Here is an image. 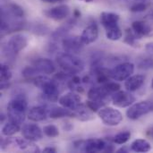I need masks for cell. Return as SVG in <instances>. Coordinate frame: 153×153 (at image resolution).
I'll use <instances>...</instances> for the list:
<instances>
[{"label": "cell", "instance_id": "cell-13", "mask_svg": "<svg viewBox=\"0 0 153 153\" xmlns=\"http://www.w3.org/2000/svg\"><path fill=\"white\" fill-rule=\"evenodd\" d=\"M58 103L62 107H65L71 110H74L82 103V99L77 94V92L70 91L61 96L58 100Z\"/></svg>", "mask_w": 153, "mask_h": 153}, {"label": "cell", "instance_id": "cell-12", "mask_svg": "<svg viewBox=\"0 0 153 153\" xmlns=\"http://www.w3.org/2000/svg\"><path fill=\"white\" fill-rule=\"evenodd\" d=\"M45 15L54 21H62L67 18L70 14V7L67 4H60L44 12Z\"/></svg>", "mask_w": 153, "mask_h": 153}, {"label": "cell", "instance_id": "cell-9", "mask_svg": "<svg viewBox=\"0 0 153 153\" xmlns=\"http://www.w3.org/2000/svg\"><path fill=\"white\" fill-rule=\"evenodd\" d=\"M84 44L79 36H65L62 39V47L65 52L69 54H78L82 51Z\"/></svg>", "mask_w": 153, "mask_h": 153}, {"label": "cell", "instance_id": "cell-25", "mask_svg": "<svg viewBox=\"0 0 153 153\" xmlns=\"http://www.w3.org/2000/svg\"><path fill=\"white\" fill-rule=\"evenodd\" d=\"M74 20H71L69 22H67L66 23L63 24L62 26H60L58 29H56L53 34H52V37L54 39H59V38H65L66 36V34L71 30V29L74 27Z\"/></svg>", "mask_w": 153, "mask_h": 153}, {"label": "cell", "instance_id": "cell-37", "mask_svg": "<svg viewBox=\"0 0 153 153\" xmlns=\"http://www.w3.org/2000/svg\"><path fill=\"white\" fill-rule=\"evenodd\" d=\"M145 50L149 53H152L153 54V41L149 42L145 45Z\"/></svg>", "mask_w": 153, "mask_h": 153}, {"label": "cell", "instance_id": "cell-1", "mask_svg": "<svg viewBox=\"0 0 153 153\" xmlns=\"http://www.w3.org/2000/svg\"><path fill=\"white\" fill-rule=\"evenodd\" d=\"M28 103L23 94H17L7 105V117L10 122L21 126L25 118Z\"/></svg>", "mask_w": 153, "mask_h": 153}, {"label": "cell", "instance_id": "cell-19", "mask_svg": "<svg viewBox=\"0 0 153 153\" xmlns=\"http://www.w3.org/2000/svg\"><path fill=\"white\" fill-rule=\"evenodd\" d=\"M119 19V15L115 13L102 12L100 13V22L106 30L117 26Z\"/></svg>", "mask_w": 153, "mask_h": 153}, {"label": "cell", "instance_id": "cell-45", "mask_svg": "<svg viewBox=\"0 0 153 153\" xmlns=\"http://www.w3.org/2000/svg\"><path fill=\"white\" fill-rule=\"evenodd\" d=\"M80 1H82V2H85V3H91L94 0H80Z\"/></svg>", "mask_w": 153, "mask_h": 153}, {"label": "cell", "instance_id": "cell-11", "mask_svg": "<svg viewBox=\"0 0 153 153\" xmlns=\"http://www.w3.org/2000/svg\"><path fill=\"white\" fill-rule=\"evenodd\" d=\"M22 136L31 142H37L43 137V129H41L36 124H25L22 127Z\"/></svg>", "mask_w": 153, "mask_h": 153}, {"label": "cell", "instance_id": "cell-41", "mask_svg": "<svg viewBox=\"0 0 153 153\" xmlns=\"http://www.w3.org/2000/svg\"><path fill=\"white\" fill-rule=\"evenodd\" d=\"M129 151H128V149L126 148V147H122V148H120L119 150H117V152H118V153H120V152H128Z\"/></svg>", "mask_w": 153, "mask_h": 153}, {"label": "cell", "instance_id": "cell-10", "mask_svg": "<svg viewBox=\"0 0 153 153\" xmlns=\"http://www.w3.org/2000/svg\"><path fill=\"white\" fill-rule=\"evenodd\" d=\"M135 97L128 91H118L115 92L111 97L113 105L118 108L130 107L134 104V102H135Z\"/></svg>", "mask_w": 153, "mask_h": 153}, {"label": "cell", "instance_id": "cell-15", "mask_svg": "<svg viewBox=\"0 0 153 153\" xmlns=\"http://www.w3.org/2000/svg\"><path fill=\"white\" fill-rule=\"evenodd\" d=\"M81 39L84 45H90L95 42L99 37V27L96 23H91L82 32Z\"/></svg>", "mask_w": 153, "mask_h": 153}, {"label": "cell", "instance_id": "cell-18", "mask_svg": "<svg viewBox=\"0 0 153 153\" xmlns=\"http://www.w3.org/2000/svg\"><path fill=\"white\" fill-rule=\"evenodd\" d=\"M74 111V117L80 121H91L94 118V112L87 106V104L81 103Z\"/></svg>", "mask_w": 153, "mask_h": 153}, {"label": "cell", "instance_id": "cell-44", "mask_svg": "<svg viewBox=\"0 0 153 153\" xmlns=\"http://www.w3.org/2000/svg\"><path fill=\"white\" fill-rule=\"evenodd\" d=\"M4 118H5L4 115V114H2V115H1V123H2V122H4Z\"/></svg>", "mask_w": 153, "mask_h": 153}, {"label": "cell", "instance_id": "cell-31", "mask_svg": "<svg viewBox=\"0 0 153 153\" xmlns=\"http://www.w3.org/2000/svg\"><path fill=\"white\" fill-rule=\"evenodd\" d=\"M41 74L33 66H26L23 70H22V76L25 79H29V80H33L35 77H37L38 75H40Z\"/></svg>", "mask_w": 153, "mask_h": 153}, {"label": "cell", "instance_id": "cell-7", "mask_svg": "<svg viewBox=\"0 0 153 153\" xmlns=\"http://www.w3.org/2000/svg\"><path fill=\"white\" fill-rule=\"evenodd\" d=\"M134 72V65L130 62H125L117 65L110 70V77L116 82H123L133 75Z\"/></svg>", "mask_w": 153, "mask_h": 153}, {"label": "cell", "instance_id": "cell-17", "mask_svg": "<svg viewBox=\"0 0 153 153\" xmlns=\"http://www.w3.org/2000/svg\"><path fill=\"white\" fill-rule=\"evenodd\" d=\"M32 65L41 74H51L56 72V66L54 63L48 58H39L36 59Z\"/></svg>", "mask_w": 153, "mask_h": 153}, {"label": "cell", "instance_id": "cell-2", "mask_svg": "<svg viewBox=\"0 0 153 153\" xmlns=\"http://www.w3.org/2000/svg\"><path fill=\"white\" fill-rule=\"evenodd\" d=\"M34 85L42 91L45 100L50 102H56L59 100L58 84L55 80H51L46 75H38L32 80Z\"/></svg>", "mask_w": 153, "mask_h": 153}, {"label": "cell", "instance_id": "cell-20", "mask_svg": "<svg viewBox=\"0 0 153 153\" xmlns=\"http://www.w3.org/2000/svg\"><path fill=\"white\" fill-rule=\"evenodd\" d=\"M144 81H145V76L143 74L131 75L128 79L126 80L125 87L126 91L130 92H134L139 90L143 86V84L144 83Z\"/></svg>", "mask_w": 153, "mask_h": 153}, {"label": "cell", "instance_id": "cell-47", "mask_svg": "<svg viewBox=\"0 0 153 153\" xmlns=\"http://www.w3.org/2000/svg\"><path fill=\"white\" fill-rule=\"evenodd\" d=\"M135 1H141V0H135Z\"/></svg>", "mask_w": 153, "mask_h": 153}, {"label": "cell", "instance_id": "cell-36", "mask_svg": "<svg viewBox=\"0 0 153 153\" xmlns=\"http://www.w3.org/2000/svg\"><path fill=\"white\" fill-rule=\"evenodd\" d=\"M103 85L109 91V93L112 94V95L115 92H117V91H118L120 90V85L117 82H106Z\"/></svg>", "mask_w": 153, "mask_h": 153}, {"label": "cell", "instance_id": "cell-35", "mask_svg": "<svg viewBox=\"0 0 153 153\" xmlns=\"http://www.w3.org/2000/svg\"><path fill=\"white\" fill-rule=\"evenodd\" d=\"M148 6H149V4L147 3L140 2V3L133 4L130 8V11L133 13H141V12L145 11L148 8Z\"/></svg>", "mask_w": 153, "mask_h": 153}, {"label": "cell", "instance_id": "cell-22", "mask_svg": "<svg viewBox=\"0 0 153 153\" xmlns=\"http://www.w3.org/2000/svg\"><path fill=\"white\" fill-rule=\"evenodd\" d=\"M1 10L4 11L6 13L13 16V18H22L24 16V11L22 7L14 3H10L8 4L2 6Z\"/></svg>", "mask_w": 153, "mask_h": 153}, {"label": "cell", "instance_id": "cell-30", "mask_svg": "<svg viewBox=\"0 0 153 153\" xmlns=\"http://www.w3.org/2000/svg\"><path fill=\"white\" fill-rule=\"evenodd\" d=\"M130 138H131V133L128 131H124L117 134L113 138V142L116 144H125L130 140Z\"/></svg>", "mask_w": 153, "mask_h": 153}, {"label": "cell", "instance_id": "cell-16", "mask_svg": "<svg viewBox=\"0 0 153 153\" xmlns=\"http://www.w3.org/2000/svg\"><path fill=\"white\" fill-rule=\"evenodd\" d=\"M28 118L33 122H41L47 119L48 117V108L47 106H35L30 108Z\"/></svg>", "mask_w": 153, "mask_h": 153}, {"label": "cell", "instance_id": "cell-42", "mask_svg": "<svg viewBox=\"0 0 153 153\" xmlns=\"http://www.w3.org/2000/svg\"><path fill=\"white\" fill-rule=\"evenodd\" d=\"M74 16L75 17V18H79L80 16H81V12L79 11V10H74Z\"/></svg>", "mask_w": 153, "mask_h": 153}, {"label": "cell", "instance_id": "cell-4", "mask_svg": "<svg viewBox=\"0 0 153 153\" xmlns=\"http://www.w3.org/2000/svg\"><path fill=\"white\" fill-rule=\"evenodd\" d=\"M28 45V39L24 35L15 34L12 36L3 48L4 56L7 58L14 59V57Z\"/></svg>", "mask_w": 153, "mask_h": 153}, {"label": "cell", "instance_id": "cell-39", "mask_svg": "<svg viewBox=\"0 0 153 153\" xmlns=\"http://www.w3.org/2000/svg\"><path fill=\"white\" fill-rule=\"evenodd\" d=\"M146 135L153 140V126H151V127L147 130V132H146Z\"/></svg>", "mask_w": 153, "mask_h": 153}, {"label": "cell", "instance_id": "cell-28", "mask_svg": "<svg viewBox=\"0 0 153 153\" xmlns=\"http://www.w3.org/2000/svg\"><path fill=\"white\" fill-rule=\"evenodd\" d=\"M137 39H138V37L135 35V33L134 32V30L132 29H127L126 30V35H125V39H124V42L126 44H127L128 46H131V47H136Z\"/></svg>", "mask_w": 153, "mask_h": 153}, {"label": "cell", "instance_id": "cell-26", "mask_svg": "<svg viewBox=\"0 0 153 153\" xmlns=\"http://www.w3.org/2000/svg\"><path fill=\"white\" fill-rule=\"evenodd\" d=\"M21 129L22 128L20 127L19 125L14 124V123L9 121V123H6L3 126V128H2V134L4 136H6V137L13 136V134H17Z\"/></svg>", "mask_w": 153, "mask_h": 153}, {"label": "cell", "instance_id": "cell-33", "mask_svg": "<svg viewBox=\"0 0 153 153\" xmlns=\"http://www.w3.org/2000/svg\"><path fill=\"white\" fill-rule=\"evenodd\" d=\"M139 69L142 70H149L153 68V58L152 57H145L139 61L137 65Z\"/></svg>", "mask_w": 153, "mask_h": 153}, {"label": "cell", "instance_id": "cell-5", "mask_svg": "<svg viewBox=\"0 0 153 153\" xmlns=\"http://www.w3.org/2000/svg\"><path fill=\"white\" fill-rule=\"evenodd\" d=\"M101 121L108 126H117L123 120L122 113L111 107H103L98 111Z\"/></svg>", "mask_w": 153, "mask_h": 153}, {"label": "cell", "instance_id": "cell-38", "mask_svg": "<svg viewBox=\"0 0 153 153\" xmlns=\"http://www.w3.org/2000/svg\"><path fill=\"white\" fill-rule=\"evenodd\" d=\"M43 152L46 153H55L56 152V149L55 147H47L43 150Z\"/></svg>", "mask_w": 153, "mask_h": 153}, {"label": "cell", "instance_id": "cell-32", "mask_svg": "<svg viewBox=\"0 0 153 153\" xmlns=\"http://www.w3.org/2000/svg\"><path fill=\"white\" fill-rule=\"evenodd\" d=\"M43 133L46 136L50 137V138H54L59 135V130L58 128L54 126V125H48L45 126L43 128Z\"/></svg>", "mask_w": 153, "mask_h": 153}, {"label": "cell", "instance_id": "cell-23", "mask_svg": "<svg viewBox=\"0 0 153 153\" xmlns=\"http://www.w3.org/2000/svg\"><path fill=\"white\" fill-rule=\"evenodd\" d=\"M130 149L135 152H148L152 150V145L145 139H137L132 143Z\"/></svg>", "mask_w": 153, "mask_h": 153}, {"label": "cell", "instance_id": "cell-27", "mask_svg": "<svg viewBox=\"0 0 153 153\" xmlns=\"http://www.w3.org/2000/svg\"><path fill=\"white\" fill-rule=\"evenodd\" d=\"M106 37L108 39L112 41L119 40L123 37V31L120 29L119 25H117L116 27L106 30Z\"/></svg>", "mask_w": 153, "mask_h": 153}, {"label": "cell", "instance_id": "cell-29", "mask_svg": "<svg viewBox=\"0 0 153 153\" xmlns=\"http://www.w3.org/2000/svg\"><path fill=\"white\" fill-rule=\"evenodd\" d=\"M12 78V71L5 64H1L0 67V79L1 82H9Z\"/></svg>", "mask_w": 153, "mask_h": 153}, {"label": "cell", "instance_id": "cell-21", "mask_svg": "<svg viewBox=\"0 0 153 153\" xmlns=\"http://www.w3.org/2000/svg\"><path fill=\"white\" fill-rule=\"evenodd\" d=\"M48 117L53 119L63 117H74V111L62 106H52L51 108H48Z\"/></svg>", "mask_w": 153, "mask_h": 153}, {"label": "cell", "instance_id": "cell-46", "mask_svg": "<svg viewBox=\"0 0 153 153\" xmlns=\"http://www.w3.org/2000/svg\"><path fill=\"white\" fill-rule=\"evenodd\" d=\"M152 88L153 89V79H152Z\"/></svg>", "mask_w": 153, "mask_h": 153}, {"label": "cell", "instance_id": "cell-3", "mask_svg": "<svg viewBox=\"0 0 153 153\" xmlns=\"http://www.w3.org/2000/svg\"><path fill=\"white\" fill-rule=\"evenodd\" d=\"M56 62L63 71L71 74H77L84 70L83 61L74 54L60 53L56 56Z\"/></svg>", "mask_w": 153, "mask_h": 153}, {"label": "cell", "instance_id": "cell-34", "mask_svg": "<svg viewBox=\"0 0 153 153\" xmlns=\"http://www.w3.org/2000/svg\"><path fill=\"white\" fill-rule=\"evenodd\" d=\"M146 28H147V31H148V37H152L153 36V13H151L150 14L146 15L143 19Z\"/></svg>", "mask_w": 153, "mask_h": 153}, {"label": "cell", "instance_id": "cell-40", "mask_svg": "<svg viewBox=\"0 0 153 153\" xmlns=\"http://www.w3.org/2000/svg\"><path fill=\"white\" fill-rule=\"evenodd\" d=\"M64 129L65 130V131H71L72 129H73V126L70 124V123H66V125L65 126H64Z\"/></svg>", "mask_w": 153, "mask_h": 153}, {"label": "cell", "instance_id": "cell-8", "mask_svg": "<svg viewBox=\"0 0 153 153\" xmlns=\"http://www.w3.org/2000/svg\"><path fill=\"white\" fill-rule=\"evenodd\" d=\"M108 144V143L103 139L92 138V139H89L87 141L78 142V145H75V147L79 148L81 151H82L84 152L91 153L100 152H105Z\"/></svg>", "mask_w": 153, "mask_h": 153}, {"label": "cell", "instance_id": "cell-43", "mask_svg": "<svg viewBox=\"0 0 153 153\" xmlns=\"http://www.w3.org/2000/svg\"><path fill=\"white\" fill-rule=\"evenodd\" d=\"M47 3H56V2H63L64 0H42Z\"/></svg>", "mask_w": 153, "mask_h": 153}, {"label": "cell", "instance_id": "cell-14", "mask_svg": "<svg viewBox=\"0 0 153 153\" xmlns=\"http://www.w3.org/2000/svg\"><path fill=\"white\" fill-rule=\"evenodd\" d=\"M110 95H112V94L109 93V91L105 88V86L103 84H101V86L92 87L88 91V98L90 100L103 102L105 104L109 100Z\"/></svg>", "mask_w": 153, "mask_h": 153}, {"label": "cell", "instance_id": "cell-6", "mask_svg": "<svg viewBox=\"0 0 153 153\" xmlns=\"http://www.w3.org/2000/svg\"><path fill=\"white\" fill-rule=\"evenodd\" d=\"M153 111V101H140L130 106L126 116L131 120H137Z\"/></svg>", "mask_w": 153, "mask_h": 153}, {"label": "cell", "instance_id": "cell-24", "mask_svg": "<svg viewBox=\"0 0 153 153\" xmlns=\"http://www.w3.org/2000/svg\"><path fill=\"white\" fill-rule=\"evenodd\" d=\"M132 30L135 33V35L138 37V39H141L143 37H148V31L145 25V22L143 20L135 21L132 23Z\"/></svg>", "mask_w": 153, "mask_h": 153}]
</instances>
